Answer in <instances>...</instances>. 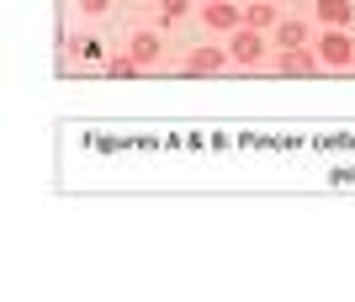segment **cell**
Returning a JSON list of instances; mask_svg holds the SVG:
<instances>
[{"label":"cell","mask_w":355,"mask_h":302,"mask_svg":"<svg viewBox=\"0 0 355 302\" xmlns=\"http://www.w3.org/2000/svg\"><path fill=\"white\" fill-rule=\"evenodd\" d=\"M313 53H318V64H324V69H355V37L345 27H329L324 37H318V48H313Z\"/></svg>","instance_id":"cell-1"},{"label":"cell","mask_w":355,"mask_h":302,"mask_svg":"<svg viewBox=\"0 0 355 302\" xmlns=\"http://www.w3.org/2000/svg\"><path fill=\"white\" fill-rule=\"evenodd\" d=\"M234 43H228V59H234V69H254V64L266 59V32H254V27H239V32H228Z\"/></svg>","instance_id":"cell-2"},{"label":"cell","mask_w":355,"mask_h":302,"mask_svg":"<svg viewBox=\"0 0 355 302\" xmlns=\"http://www.w3.org/2000/svg\"><path fill=\"white\" fill-rule=\"evenodd\" d=\"M228 64H234V59H228V48L202 43V48H191V53H186V64H180V69H186L191 80H212V75H223Z\"/></svg>","instance_id":"cell-3"},{"label":"cell","mask_w":355,"mask_h":302,"mask_svg":"<svg viewBox=\"0 0 355 302\" xmlns=\"http://www.w3.org/2000/svg\"><path fill=\"white\" fill-rule=\"evenodd\" d=\"M276 75H286V80L318 75V53L313 48H286V53H276Z\"/></svg>","instance_id":"cell-4"},{"label":"cell","mask_w":355,"mask_h":302,"mask_svg":"<svg viewBox=\"0 0 355 302\" xmlns=\"http://www.w3.org/2000/svg\"><path fill=\"white\" fill-rule=\"evenodd\" d=\"M202 21H207L212 32H239L244 27V6H234V0H207V6H202Z\"/></svg>","instance_id":"cell-5"},{"label":"cell","mask_w":355,"mask_h":302,"mask_svg":"<svg viewBox=\"0 0 355 302\" xmlns=\"http://www.w3.org/2000/svg\"><path fill=\"white\" fill-rule=\"evenodd\" d=\"M128 53L138 59V69H154V64H159V53H164V43L154 37V32H138L133 43H128Z\"/></svg>","instance_id":"cell-6"},{"label":"cell","mask_w":355,"mask_h":302,"mask_svg":"<svg viewBox=\"0 0 355 302\" xmlns=\"http://www.w3.org/2000/svg\"><path fill=\"white\" fill-rule=\"evenodd\" d=\"M270 43H276V53H286V48H308V27H302V21H276Z\"/></svg>","instance_id":"cell-7"},{"label":"cell","mask_w":355,"mask_h":302,"mask_svg":"<svg viewBox=\"0 0 355 302\" xmlns=\"http://www.w3.org/2000/svg\"><path fill=\"white\" fill-rule=\"evenodd\" d=\"M244 27H254V32H276V6H270V0H254V6H244Z\"/></svg>","instance_id":"cell-8"},{"label":"cell","mask_w":355,"mask_h":302,"mask_svg":"<svg viewBox=\"0 0 355 302\" xmlns=\"http://www.w3.org/2000/svg\"><path fill=\"white\" fill-rule=\"evenodd\" d=\"M355 16V0H318V21L324 27H345Z\"/></svg>","instance_id":"cell-9"},{"label":"cell","mask_w":355,"mask_h":302,"mask_svg":"<svg viewBox=\"0 0 355 302\" xmlns=\"http://www.w3.org/2000/svg\"><path fill=\"white\" fill-rule=\"evenodd\" d=\"M106 75L112 80H133V75H144V69H138L133 53H112V59H106Z\"/></svg>","instance_id":"cell-10"},{"label":"cell","mask_w":355,"mask_h":302,"mask_svg":"<svg viewBox=\"0 0 355 302\" xmlns=\"http://www.w3.org/2000/svg\"><path fill=\"white\" fill-rule=\"evenodd\" d=\"M69 53H74V59H106V48L96 43V37H74V43H69Z\"/></svg>","instance_id":"cell-11"},{"label":"cell","mask_w":355,"mask_h":302,"mask_svg":"<svg viewBox=\"0 0 355 302\" xmlns=\"http://www.w3.org/2000/svg\"><path fill=\"white\" fill-rule=\"evenodd\" d=\"M186 6H191V0H159L164 21H180V16H186Z\"/></svg>","instance_id":"cell-12"},{"label":"cell","mask_w":355,"mask_h":302,"mask_svg":"<svg viewBox=\"0 0 355 302\" xmlns=\"http://www.w3.org/2000/svg\"><path fill=\"white\" fill-rule=\"evenodd\" d=\"M80 11H85V16H106V11H112V0H80Z\"/></svg>","instance_id":"cell-13"}]
</instances>
